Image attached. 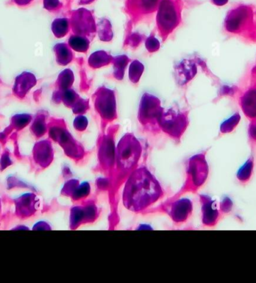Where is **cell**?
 <instances>
[{"instance_id": "1", "label": "cell", "mask_w": 256, "mask_h": 283, "mask_svg": "<svg viewBox=\"0 0 256 283\" xmlns=\"http://www.w3.org/2000/svg\"><path fill=\"white\" fill-rule=\"evenodd\" d=\"M162 186L147 168H136L125 182L122 202L128 210L143 213L162 199Z\"/></svg>"}, {"instance_id": "2", "label": "cell", "mask_w": 256, "mask_h": 283, "mask_svg": "<svg viewBox=\"0 0 256 283\" xmlns=\"http://www.w3.org/2000/svg\"><path fill=\"white\" fill-rule=\"evenodd\" d=\"M142 154V146L132 134L124 135L115 149V165L111 180V190L118 192L130 174L136 168Z\"/></svg>"}, {"instance_id": "3", "label": "cell", "mask_w": 256, "mask_h": 283, "mask_svg": "<svg viewBox=\"0 0 256 283\" xmlns=\"http://www.w3.org/2000/svg\"><path fill=\"white\" fill-rule=\"evenodd\" d=\"M209 167L206 160V152L192 156L187 162L186 169V178L182 189L169 200L181 198L186 193H196L208 180Z\"/></svg>"}, {"instance_id": "4", "label": "cell", "mask_w": 256, "mask_h": 283, "mask_svg": "<svg viewBox=\"0 0 256 283\" xmlns=\"http://www.w3.org/2000/svg\"><path fill=\"white\" fill-rule=\"evenodd\" d=\"M157 9V26L164 39L180 23V4L178 0H161Z\"/></svg>"}, {"instance_id": "5", "label": "cell", "mask_w": 256, "mask_h": 283, "mask_svg": "<svg viewBox=\"0 0 256 283\" xmlns=\"http://www.w3.org/2000/svg\"><path fill=\"white\" fill-rule=\"evenodd\" d=\"M115 149L112 130L104 135L98 143V166L97 170L112 180L115 165ZM112 185V184H111ZM112 186V185H111Z\"/></svg>"}, {"instance_id": "6", "label": "cell", "mask_w": 256, "mask_h": 283, "mask_svg": "<svg viewBox=\"0 0 256 283\" xmlns=\"http://www.w3.org/2000/svg\"><path fill=\"white\" fill-rule=\"evenodd\" d=\"M53 138L59 143L69 158L72 159L77 164H80L85 158L86 153L81 143L76 142L70 132L63 125L54 126L51 131Z\"/></svg>"}, {"instance_id": "7", "label": "cell", "mask_w": 256, "mask_h": 283, "mask_svg": "<svg viewBox=\"0 0 256 283\" xmlns=\"http://www.w3.org/2000/svg\"><path fill=\"white\" fill-rule=\"evenodd\" d=\"M94 106L104 123L112 122L117 118L115 93L108 88L101 87L94 95Z\"/></svg>"}, {"instance_id": "8", "label": "cell", "mask_w": 256, "mask_h": 283, "mask_svg": "<svg viewBox=\"0 0 256 283\" xmlns=\"http://www.w3.org/2000/svg\"><path fill=\"white\" fill-rule=\"evenodd\" d=\"M158 125L167 135L174 139H180L188 125L187 117L183 113L173 110L164 111L158 121Z\"/></svg>"}, {"instance_id": "9", "label": "cell", "mask_w": 256, "mask_h": 283, "mask_svg": "<svg viewBox=\"0 0 256 283\" xmlns=\"http://www.w3.org/2000/svg\"><path fill=\"white\" fill-rule=\"evenodd\" d=\"M164 112L161 106V101L152 95L146 93L140 101L139 110V121L146 126L155 127L158 125L160 117Z\"/></svg>"}, {"instance_id": "10", "label": "cell", "mask_w": 256, "mask_h": 283, "mask_svg": "<svg viewBox=\"0 0 256 283\" xmlns=\"http://www.w3.org/2000/svg\"><path fill=\"white\" fill-rule=\"evenodd\" d=\"M154 210L164 212L176 224H183L191 217L193 206L191 201L189 199L179 198L175 200L166 201L159 208Z\"/></svg>"}, {"instance_id": "11", "label": "cell", "mask_w": 256, "mask_h": 283, "mask_svg": "<svg viewBox=\"0 0 256 283\" xmlns=\"http://www.w3.org/2000/svg\"><path fill=\"white\" fill-rule=\"evenodd\" d=\"M81 201V203L76 205L71 210V228L76 229L82 224L92 223L99 217V210L94 201Z\"/></svg>"}, {"instance_id": "12", "label": "cell", "mask_w": 256, "mask_h": 283, "mask_svg": "<svg viewBox=\"0 0 256 283\" xmlns=\"http://www.w3.org/2000/svg\"><path fill=\"white\" fill-rule=\"evenodd\" d=\"M72 30L77 36H94L97 31V25L95 23L92 14L89 10L81 8L76 10L72 14L71 19Z\"/></svg>"}, {"instance_id": "13", "label": "cell", "mask_w": 256, "mask_h": 283, "mask_svg": "<svg viewBox=\"0 0 256 283\" xmlns=\"http://www.w3.org/2000/svg\"><path fill=\"white\" fill-rule=\"evenodd\" d=\"M201 204V223L206 228H214L222 218L219 205L216 201L205 195H200Z\"/></svg>"}, {"instance_id": "14", "label": "cell", "mask_w": 256, "mask_h": 283, "mask_svg": "<svg viewBox=\"0 0 256 283\" xmlns=\"http://www.w3.org/2000/svg\"><path fill=\"white\" fill-rule=\"evenodd\" d=\"M91 187L88 182L80 183V181L72 180L67 182L63 189L64 195L70 197L74 202H81L89 197Z\"/></svg>"}, {"instance_id": "15", "label": "cell", "mask_w": 256, "mask_h": 283, "mask_svg": "<svg viewBox=\"0 0 256 283\" xmlns=\"http://www.w3.org/2000/svg\"><path fill=\"white\" fill-rule=\"evenodd\" d=\"M240 107L245 116L251 122H256V88L247 90L240 100Z\"/></svg>"}, {"instance_id": "16", "label": "cell", "mask_w": 256, "mask_h": 283, "mask_svg": "<svg viewBox=\"0 0 256 283\" xmlns=\"http://www.w3.org/2000/svg\"><path fill=\"white\" fill-rule=\"evenodd\" d=\"M161 0H128V7L133 15L152 13L158 8Z\"/></svg>"}, {"instance_id": "17", "label": "cell", "mask_w": 256, "mask_h": 283, "mask_svg": "<svg viewBox=\"0 0 256 283\" xmlns=\"http://www.w3.org/2000/svg\"><path fill=\"white\" fill-rule=\"evenodd\" d=\"M255 168L254 156H250V158L240 167L236 174L238 182L241 185H246L251 181Z\"/></svg>"}, {"instance_id": "18", "label": "cell", "mask_w": 256, "mask_h": 283, "mask_svg": "<svg viewBox=\"0 0 256 283\" xmlns=\"http://www.w3.org/2000/svg\"><path fill=\"white\" fill-rule=\"evenodd\" d=\"M112 61L113 57L106 51H96L89 58V65L93 68H101L109 65Z\"/></svg>"}, {"instance_id": "19", "label": "cell", "mask_w": 256, "mask_h": 283, "mask_svg": "<svg viewBox=\"0 0 256 283\" xmlns=\"http://www.w3.org/2000/svg\"><path fill=\"white\" fill-rule=\"evenodd\" d=\"M57 62L62 65L70 63L73 60V54L70 46L66 44H58L54 47Z\"/></svg>"}, {"instance_id": "20", "label": "cell", "mask_w": 256, "mask_h": 283, "mask_svg": "<svg viewBox=\"0 0 256 283\" xmlns=\"http://www.w3.org/2000/svg\"><path fill=\"white\" fill-rule=\"evenodd\" d=\"M68 45L75 51L80 53L87 52L90 47V41L88 38L84 36H71L68 41Z\"/></svg>"}, {"instance_id": "21", "label": "cell", "mask_w": 256, "mask_h": 283, "mask_svg": "<svg viewBox=\"0 0 256 283\" xmlns=\"http://www.w3.org/2000/svg\"><path fill=\"white\" fill-rule=\"evenodd\" d=\"M129 62V58L127 56L121 55L113 57L114 76L118 80H122L125 75V70Z\"/></svg>"}, {"instance_id": "22", "label": "cell", "mask_w": 256, "mask_h": 283, "mask_svg": "<svg viewBox=\"0 0 256 283\" xmlns=\"http://www.w3.org/2000/svg\"><path fill=\"white\" fill-rule=\"evenodd\" d=\"M97 27V33L101 41H110L112 40L113 33L110 22L108 20L102 19L100 20Z\"/></svg>"}, {"instance_id": "23", "label": "cell", "mask_w": 256, "mask_h": 283, "mask_svg": "<svg viewBox=\"0 0 256 283\" xmlns=\"http://www.w3.org/2000/svg\"><path fill=\"white\" fill-rule=\"evenodd\" d=\"M69 26H70V23L67 18H57L53 22V33L55 35V37H64L68 33Z\"/></svg>"}, {"instance_id": "24", "label": "cell", "mask_w": 256, "mask_h": 283, "mask_svg": "<svg viewBox=\"0 0 256 283\" xmlns=\"http://www.w3.org/2000/svg\"><path fill=\"white\" fill-rule=\"evenodd\" d=\"M240 121V115L237 114H234L232 117H229V119L224 121L220 125V134L221 135H225V134L231 133L233 132L236 127L238 125Z\"/></svg>"}, {"instance_id": "25", "label": "cell", "mask_w": 256, "mask_h": 283, "mask_svg": "<svg viewBox=\"0 0 256 283\" xmlns=\"http://www.w3.org/2000/svg\"><path fill=\"white\" fill-rule=\"evenodd\" d=\"M74 81L73 72L70 69H65L59 75L58 78V86L61 90L69 89Z\"/></svg>"}, {"instance_id": "26", "label": "cell", "mask_w": 256, "mask_h": 283, "mask_svg": "<svg viewBox=\"0 0 256 283\" xmlns=\"http://www.w3.org/2000/svg\"><path fill=\"white\" fill-rule=\"evenodd\" d=\"M144 72V65L140 61H134L129 68V78L133 83H136L140 81Z\"/></svg>"}, {"instance_id": "27", "label": "cell", "mask_w": 256, "mask_h": 283, "mask_svg": "<svg viewBox=\"0 0 256 283\" xmlns=\"http://www.w3.org/2000/svg\"><path fill=\"white\" fill-rule=\"evenodd\" d=\"M62 100L64 104L68 107H72L76 104V101L80 100V96L74 90L67 89V90H62Z\"/></svg>"}, {"instance_id": "28", "label": "cell", "mask_w": 256, "mask_h": 283, "mask_svg": "<svg viewBox=\"0 0 256 283\" xmlns=\"http://www.w3.org/2000/svg\"><path fill=\"white\" fill-rule=\"evenodd\" d=\"M233 202L229 197H225L222 199L219 205V211L222 217L229 215L233 210Z\"/></svg>"}, {"instance_id": "29", "label": "cell", "mask_w": 256, "mask_h": 283, "mask_svg": "<svg viewBox=\"0 0 256 283\" xmlns=\"http://www.w3.org/2000/svg\"><path fill=\"white\" fill-rule=\"evenodd\" d=\"M89 100H83L80 98V100L76 101V104L72 107L73 113L77 115H83L84 113L89 109Z\"/></svg>"}, {"instance_id": "30", "label": "cell", "mask_w": 256, "mask_h": 283, "mask_svg": "<svg viewBox=\"0 0 256 283\" xmlns=\"http://www.w3.org/2000/svg\"><path fill=\"white\" fill-rule=\"evenodd\" d=\"M88 124H89L88 119L83 115H77L73 121V126L78 132H83L86 130L87 129Z\"/></svg>"}, {"instance_id": "31", "label": "cell", "mask_w": 256, "mask_h": 283, "mask_svg": "<svg viewBox=\"0 0 256 283\" xmlns=\"http://www.w3.org/2000/svg\"><path fill=\"white\" fill-rule=\"evenodd\" d=\"M160 41L154 36H149L146 39V47L150 53L156 52L160 48Z\"/></svg>"}, {"instance_id": "32", "label": "cell", "mask_w": 256, "mask_h": 283, "mask_svg": "<svg viewBox=\"0 0 256 283\" xmlns=\"http://www.w3.org/2000/svg\"><path fill=\"white\" fill-rule=\"evenodd\" d=\"M44 5L46 9L53 11L60 8L62 4L59 2V0H44Z\"/></svg>"}, {"instance_id": "33", "label": "cell", "mask_w": 256, "mask_h": 283, "mask_svg": "<svg viewBox=\"0 0 256 283\" xmlns=\"http://www.w3.org/2000/svg\"><path fill=\"white\" fill-rule=\"evenodd\" d=\"M249 139L252 143L256 144V122H251L249 127Z\"/></svg>"}, {"instance_id": "34", "label": "cell", "mask_w": 256, "mask_h": 283, "mask_svg": "<svg viewBox=\"0 0 256 283\" xmlns=\"http://www.w3.org/2000/svg\"><path fill=\"white\" fill-rule=\"evenodd\" d=\"M211 2L217 6H222L228 3L229 0H211Z\"/></svg>"}, {"instance_id": "35", "label": "cell", "mask_w": 256, "mask_h": 283, "mask_svg": "<svg viewBox=\"0 0 256 283\" xmlns=\"http://www.w3.org/2000/svg\"><path fill=\"white\" fill-rule=\"evenodd\" d=\"M15 1L18 5H26L27 4L30 3V2H32L33 0H15Z\"/></svg>"}, {"instance_id": "36", "label": "cell", "mask_w": 256, "mask_h": 283, "mask_svg": "<svg viewBox=\"0 0 256 283\" xmlns=\"http://www.w3.org/2000/svg\"><path fill=\"white\" fill-rule=\"evenodd\" d=\"M93 1H94V0H80L79 4H80V5H86V4L91 3Z\"/></svg>"}]
</instances>
